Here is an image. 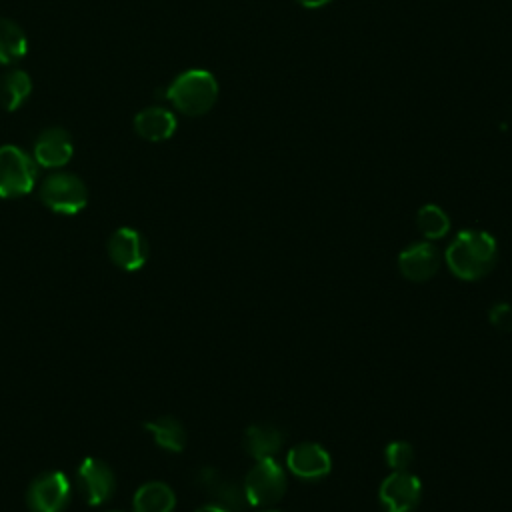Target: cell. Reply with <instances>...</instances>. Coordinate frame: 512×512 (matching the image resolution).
<instances>
[{"label":"cell","mask_w":512,"mask_h":512,"mask_svg":"<svg viewBox=\"0 0 512 512\" xmlns=\"http://www.w3.org/2000/svg\"><path fill=\"white\" fill-rule=\"evenodd\" d=\"M28 50V38L20 24L10 18H0V64L18 62Z\"/></svg>","instance_id":"d6986e66"},{"label":"cell","mask_w":512,"mask_h":512,"mask_svg":"<svg viewBox=\"0 0 512 512\" xmlns=\"http://www.w3.org/2000/svg\"><path fill=\"white\" fill-rule=\"evenodd\" d=\"M164 98H168L174 108L186 116H202L218 100V82L212 72L192 68L172 80Z\"/></svg>","instance_id":"7a4b0ae2"},{"label":"cell","mask_w":512,"mask_h":512,"mask_svg":"<svg viewBox=\"0 0 512 512\" xmlns=\"http://www.w3.org/2000/svg\"><path fill=\"white\" fill-rule=\"evenodd\" d=\"M286 486L284 468L274 458H266L256 460L252 470L246 474L244 494L250 506H272L284 496Z\"/></svg>","instance_id":"277c9868"},{"label":"cell","mask_w":512,"mask_h":512,"mask_svg":"<svg viewBox=\"0 0 512 512\" xmlns=\"http://www.w3.org/2000/svg\"><path fill=\"white\" fill-rule=\"evenodd\" d=\"M270 512H272V510H270Z\"/></svg>","instance_id":"d4e9b609"},{"label":"cell","mask_w":512,"mask_h":512,"mask_svg":"<svg viewBox=\"0 0 512 512\" xmlns=\"http://www.w3.org/2000/svg\"><path fill=\"white\" fill-rule=\"evenodd\" d=\"M176 116L162 106H150L136 114L134 130L140 138L148 142H162L168 140L176 132Z\"/></svg>","instance_id":"5bb4252c"},{"label":"cell","mask_w":512,"mask_h":512,"mask_svg":"<svg viewBox=\"0 0 512 512\" xmlns=\"http://www.w3.org/2000/svg\"><path fill=\"white\" fill-rule=\"evenodd\" d=\"M32 92V80L28 72L12 68L0 76V106L8 112L18 110Z\"/></svg>","instance_id":"e0dca14e"},{"label":"cell","mask_w":512,"mask_h":512,"mask_svg":"<svg viewBox=\"0 0 512 512\" xmlns=\"http://www.w3.org/2000/svg\"><path fill=\"white\" fill-rule=\"evenodd\" d=\"M132 506L134 512H172L176 506V496L168 484L154 480L136 490Z\"/></svg>","instance_id":"2e32d148"},{"label":"cell","mask_w":512,"mask_h":512,"mask_svg":"<svg viewBox=\"0 0 512 512\" xmlns=\"http://www.w3.org/2000/svg\"><path fill=\"white\" fill-rule=\"evenodd\" d=\"M294 2L300 4V6H304V8H322V6L330 4L332 0H294Z\"/></svg>","instance_id":"603a6c76"},{"label":"cell","mask_w":512,"mask_h":512,"mask_svg":"<svg viewBox=\"0 0 512 512\" xmlns=\"http://www.w3.org/2000/svg\"><path fill=\"white\" fill-rule=\"evenodd\" d=\"M38 176L36 160L18 146H0V198H20L32 192Z\"/></svg>","instance_id":"3957f363"},{"label":"cell","mask_w":512,"mask_h":512,"mask_svg":"<svg viewBox=\"0 0 512 512\" xmlns=\"http://www.w3.org/2000/svg\"><path fill=\"white\" fill-rule=\"evenodd\" d=\"M444 258L456 278L472 282L480 280L494 268L498 260V246L494 236L484 230H462L446 248Z\"/></svg>","instance_id":"6da1fadb"},{"label":"cell","mask_w":512,"mask_h":512,"mask_svg":"<svg viewBox=\"0 0 512 512\" xmlns=\"http://www.w3.org/2000/svg\"><path fill=\"white\" fill-rule=\"evenodd\" d=\"M284 434L280 428L272 424H250L244 430V450L254 458V460H266L274 458L278 450L282 448Z\"/></svg>","instance_id":"9a60e30c"},{"label":"cell","mask_w":512,"mask_h":512,"mask_svg":"<svg viewBox=\"0 0 512 512\" xmlns=\"http://www.w3.org/2000/svg\"><path fill=\"white\" fill-rule=\"evenodd\" d=\"M384 460L392 470H408L414 460V448L408 442L396 440L384 448Z\"/></svg>","instance_id":"44dd1931"},{"label":"cell","mask_w":512,"mask_h":512,"mask_svg":"<svg viewBox=\"0 0 512 512\" xmlns=\"http://www.w3.org/2000/svg\"><path fill=\"white\" fill-rule=\"evenodd\" d=\"M416 226L428 240L444 238L450 230L448 214L436 204H424L416 214Z\"/></svg>","instance_id":"ffe728a7"},{"label":"cell","mask_w":512,"mask_h":512,"mask_svg":"<svg viewBox=\"0 0 512 512\" xmlns=\"http://www.w3.org/2000/svg\"><path fill=\"white\" fill-rule=\"evenodd\" d=\"M196 512H232L220 504H206V506H200Z\"/></svg>","instance_id":"cb8c5ba5"},{"label":"cell","mask_w":512,"mask_h":512,"mask_svg":"<svg viewBox=\"0 0 512 512\" xmlns=\"http://www.w3.org/2000/svg\"><path fill=\"white\" fill-rule=\"evenodd\" d=\"M72 154V138L60 126L42 130L34 140V160L42 168H62L70 162Z\"/></svg>","instance_id":"7c38bea8"},{"label":"cell","mask_w":512,"mask_h":512,"mask_svg":"<svg viewBox=\"0 0 512 512\" xmlns=\"http://www.w3.org/2000/svg\"><path fill=\"white\" fill-rule=\"evenodd\" d=\"M286 466L296 478L318 480L330 472L332 460L330 454L320 444L300 442L288 450Z\"/></svg>","instance_id":"30bf717a"},{"label":"cell","mask_w":512,"mask_h":512,"mask_svg":"<svg viewBox=\"0 0 512 512\" xmlns=\"http://www.w3.org/2000/svg\"><path fill=\"white\" fill-rule=\"evenodd\" d=\"M70 492V482L62 472H42L30 482L26 504L30 512H62L70 502Z\"/></svg>","instance_id":"8992f818"},{"label":"cell","mask_w":512,"mask_h":512,"mask_svg":"<svg viewBox=\"0 0 512 512\" xmlns=\"http://www.w3.org/2000/svg\"><path fill=\"white\" fill-rule=\"evenodd\" d=\"M40 200L58 214H78L88 202L86 184L68 172L50 174L40 186Z\"/></svg>","instance_id":"5b68a950"},{"label":"cell","mask_w":512,"mask_h":512,"mask_svg":"<svg viewBox=\"0 0 512 512\" xmlns=\"http://www.w3.org/2000/svg\"><path fill=\"white\" fill-rule=\"evenodd\" d=\"M198 484L216 500V504L228 508V510H242L248 500L244 494V486H240L234 480H228L224 476H220L216 470L212 468H204L198 474Z\"/></svg>","instance_id":"4fadbf2b"},{"label":"cell","mask_w":512,"mask_h":512,"mask_svg":"<svg viewBox=\"0 0 512 512\" xmlns=\"http://www.w3.org/2000/svg\"><path fill=\"white\" fill-rule=\"evenodd\" d=\"M76 484L86 504L100 506L112 498L116 488V478L112 468L106 462L88 456L78 466Z\"/></svg>","instance_id":"52a82bcc"},{"label":"cell","mask_w":512,"mask_h":512,"mask_svg":"<svg viewBox=\"0 0 512 512\" xmlns=\"http://www.w3.org/2000/svg\"><path fill=\"white\" fill-rule=\"evenodd\" d=\"M398 268L406 280L426 282L440 268V254L432 242H416L398 254Z\"/></svg>","instance_id":"8fae6325"},{"label":"cell","mask_w":512,"mask_h":512,"mask_svg":"<svg viewBox=\"0 0 512 512\" xmlns=\"http://www.w3.org/2000/svg\"><path fill=\"white\" fill-rule=\"evenodd\" d=\"M488 320L496 330L512 332V306L508 302H496L488 310Z\"/></svg>","instance_id":"7402d4cb"},{"label":"cell","mask_w":512,"mask_h":512,"mask_svg":"<svg viewBox=\"0 0 512 512\" xmlns=\"http://www.w3.org/2000/svg\"><path fill=\"white\" fill-rule=\"evenodd\" d=\"M144 428L152 434L154 442L168 452H180L186 446V430L172 416H160V418L148 420Z\"/></svg>","instance_id":"ac0fdd59"},{"label":"cell","mask_w":512,"mask_h":512,"mask_svg":"<svg viewBox=\"0 0 512 512\" xmlns=\"http://www.w3.org/2000/svg\"><path fill=\"white\" fill-rule=\"evenodd\" d=\"M108 256L118 268L134 272L148 260V242L134 228H118L108 238Z\"/></svg>","instance_id":"9c48e42d"},{"label":"cell","mask_w":512,"mask_h":512,"mask_svg":"<svg viewBox=\"0 0 512 512\" xmlns=\"http://www.w3.org/2000/svg\"><path fill=\"white\" fill-rule=\"evenodd\" d=\"M420 496V480L406 470H394L378 488V500L386 512H412L418 506Z\"/></svg>","instance_id":"ba28073f"}]
</instances>
